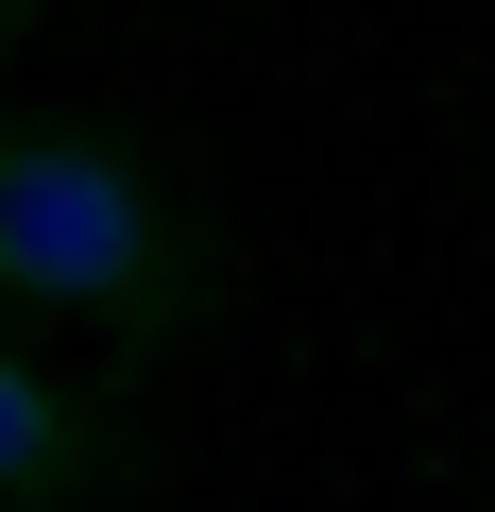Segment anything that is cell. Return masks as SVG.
<instances>
[{"instance_id":"3957f363","label":"cell","mask_w":495,"mask_h":512,"mask_svg":"<svg viewBox=\"0 0 495 512\" xmlns=\"http://www.w3.org/2000/svg\"><path fill=\"white\" fill-rule=\"evenodd\" d=\"M0 52H18V0H0Z\"/></svg>"},{"instance_id":"6da1fadb","label":"cell","mask_w":495,"mask_h":512,"mask_svg":"<svg viewBox=\"0 0 495 512\" xmlns=\"http://www.w3.org/2000/svg\"><path fill=\"white\" fill-rule=\"evenodd\" d=\"M0 308H69L120 359L222 325V222L137 120H0Z\"/></svg>"},{"instance_id":"7a4b0ae2","label":"cell","mask_w":495,"mask_h":512,"mask_svg":"<svg viewBox=\"0 0 495 512\" xmlns=\"http://www.w3.org/2000/svg\"><path fill=\"white\" fill-rule=\"evenodd\" d=\"M137 410L120 376H69L0 325V512H137Z\"/></svg>"}]
</instances>
